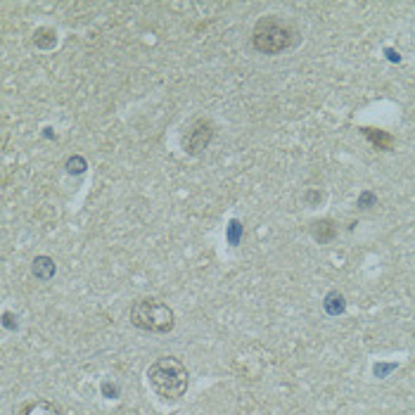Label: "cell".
<instances>
[{
    "label": "cell",
    "instance_id": "cell-3",
    "mask_svg": "<svg viewBox=\"0 0 415 415\" xmlns=\"http://www.w3.org/2000/svg\"><path fill=\"white\" fill-rule=\"evenodd\" d=\"M130 323H133L138 330L166 334L173 330V325H176V316H173L169 304H164L162 299L140 297V299H135L133 307H130Z\"/></svg>",
    "mask_w": 415,
    "mask_h": 415
},
{
    "label": "cell",
    "instance_id": "cell-12",
    "mask_svg": "<svg viewBox=\"0 0 415 415\" xmlns=\"http://www.w3.org/2000/svg\"><path fill=\"white\" fill-rule=\"evenodd\" d=\"M240 235H242V225H240V221H230V225H228V240H230V245H237L240 242Z\"/></svg>",
    "mask_w": 415,
    "mask_h": 415
},
{
    "label": "cell",
    "instance_id": "cell-15",
    "mask_svg": "<svg viewBox=\"0 0 415 415\" xmlns=\"http://www.w3.org/2000/svg\"><path fill=\"white\" fill-rule=\"evenodd\" d=\"M103 389H105V394H109V399H114L116 394H119V387H116V384L105 382V384H103Z\"/></svg>",
    "mask_w": 415,
    "mask_h": 415
},
{
    "label": "cell",
    "instance_id": "cell-17",
    "mask_svg": "<svg viewBox=\"0 0 415 415\" xmlns=\"http://www.w3.org/2000/svg\"><path fill=\"white\" fill-rule=\"evenodd\" d=\"M387 55H389V60H391V62H394V60L399 62V53H394V50H387Z\"/></svg>",
    "mask_w": 415,
    "mask_h": 415
},
{
    "label": "cell",
    "instance_id": "cell-7",
    "mask_svg": "<svg viewBox=\"0 0 415 415\" xmlns=\"http://www.w3.org/2000/svg\"><path fill=\"white\" fill-rule=\"evenodd\" d=\"M363 135L368 138L370 145L377 150H391L394 148V135L387 130H375V128H363Z\"/></svg>",
    "mask_w": 415,
    "mask_h": 415
},
{
    "label": "cell",
    "instance_id": "cell-11",
    "mask_svg": "<svg viewBox=\"0 0 415 415\" xmlns=\"http://www.w3.org/2000/svg\"><path fill=\"white\" fill-rule=\"evenodd\" d=\"M86 169H88V164H86V159L83 157H69L67 159V171L69 173H83Z\"/></svg>",
    "mask_w": 415,
    "mask_h": 415
},
{
    "label": "cell",
    "instance_id": "cell-8",
    "mask_svg": "<svg viewBox=\"0 0 415 415\" xmlns=\"http://www.w3.org/2000/svg\"><path fill=\"white\" fill-rule=\"evenodd\" d=\"M55 271H57V266H55V261L50 259V257H36L34 259V266H31V273L36 275L39 280H43V282H48L50 278L55 275Z\"/></svg>",
    "mask_w": 415,
    "mask_h": 415
},
{
    "label": "cell",
    "instance_id": "cell-9",
    "mask_svg": "<svg viewBox=\"0 0 415 415\" xmlns=\"http://www.w3.org/2000/svg\"><path fill=\"white\" fill-rule=\"evenodd\" d=\"M34 43H36V48H41V50H50V48H55V43H57V34H55V29H48V26L36 29V34H34Z\"/></svg>",
    "mask_w": 415,
    "mask_h": 415
},
{
    "label": "cell",
    "instance_id": "cell-2",
    "mask_svg": "<svg viewBox=\"0 0 415 415\" xmlns=\"http://www.w3.org/2000/svg\"><path fill=\"white\" fill-rule=\"evenodd\" d=\"M299 41V31L292 21H287L280 14H266L254 24L252 46L257 53L264 55H280Z\"/></svg>",
    "mask_w": 415,
    "mask_h": 415
},
{
    "label": "cell",
    "instance_id": "cell-5",
    "mask_svg": "<svg viewBox=\"0 0 415 415\" xmlns=\"http://www.w3.org/2000/svg\"><path fill=\"white\" fill-rule=\"evenodd\" d=\"M17 415H62V409L48 399H34V401H26L19 409Z\"/></svg>",
    "mask_w": 415,
    "mask_h": 415
},
{
    "label": "cell",
    "instance_id": "cell-13",
    "mask_svg": "<svg viewBox=\"0 0 415 415\" xmlns=\"http://www.w3.org/2000/svg\"><path fill=\"white\" fill-rule=\"evenodd\" d=\"M368 205H375V195L373 193H363L359 198V207L361 209H368Z\"/></svg>",
    "mask_w": 415,
    "mask_h": 415
},
{
    "label": "cell",
    "instance_id": "cell-6",
    "mask_svg": "<svg viewBox=\"0 0 415 415\" xmlns=\"http://www.w3.org/2000/svg\"><path fill=\"white\" fill-rule=\"evenodd\" d=\"M311 235L316 242L320 245H327L337 237V225H334L332 218H320V221H313L311 223Z\"/></svg>",
    "mask_w": 415,
    "mask_h": 415
},
{
    "label": "cell",
    "instance_id": "cell-16",
    "mask_svg": "<svg viewBox=\"0 0 415 415\" xmlns=\"http://www.w3.org/2000/svg\"><path fill=\"white\" fill-rule=\"evenodd\" d=\"M3 318H5V327H10V330H14V327H17V323H14V316H12L10 311H5Z\"/></svg>",
    "mask_w": 415,
    "mask_h": 415
},
{
    "label": "cell",
    "instance_id": "cell-14",
    "mask_svg": "<svg viewBox=\"0 0 415 415\" xmlns=\"http://www.w3.org/2000/svg\"><path fill=\"white\" fill-rule=\"evenodd\" d=\"M304 200H307L309 205H316V202L323 200V195H320V193H313V190H307V195H304Z\"/></svg>",
    "mask_w": 415,
    "mask_h": 415
},
{
    "label": "cell",
    "instance_id": "cell-4",
    "mask_svg": "<svg viewBox=\"0 0 415 415\" xmlns=\"http://www.w3.org/2000/svg\"><path fill=\"white\" fill-rule=\"evenodd\" d=\"M211 138H214V123L209 119H195L183 138V148L188 155H200L202 150H207Z\"/></svg>",
    "mask_w": 415,
    "mask_h": 415
},
{
    "label": "cell",
    "instance_id": "cell-10",
    "mask_svg": "<svg viewBox=\"0 0 415 415\" xmlns=\"http://www.w3.org/2000/svg\"><path fill=\"white\" fill-rule=\"evenodd\" d=\"M344 297H342L339 292H330L325 297V302H323V309L325 313H330V316H339V313H344Z\"/></svg>",
    "mask_w": 415,
    "mask_h": 415
},
{
    "label": "cell",
    "instance_id": "cell-1",
    "mask_svg": "<svg viewBox=\"0 0 415 415\" xmlns=\"http://www.w3.org/2000/svg\"><path fill=\"white\" fill-rule=\"evenodd\" d=\"M148 382L159 399H164V401H178L188 391L190 373L183 366V361H178L176 356H159L148 368Z\"/></svg>",
    "mask_w": 415,
    "mask_h": 415
}]
</instances>
